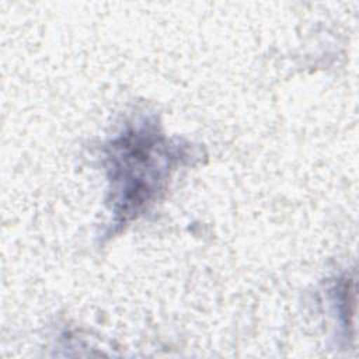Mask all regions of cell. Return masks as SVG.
Returning a JSON list of instances; mask_svg holds the SVG:
<instances>
[{
	"instance_id": "6da1fadb",
	"label": "cell",
	"mask_w": 359,
	"mask_h": 359,
	"mask_svg": "<svg viewBox=\"0 0 359 359\" xmlns=\"http://www.w3.org/2000/svg\"><path fill=\"white\" fill-rule=\"evenodd\" d=\"M165 147L160 136L140 129L123 135L112 146V181L118 194L116 213L133 216L150 202L164 170Z\"/></svg>"
}]
</instances>
